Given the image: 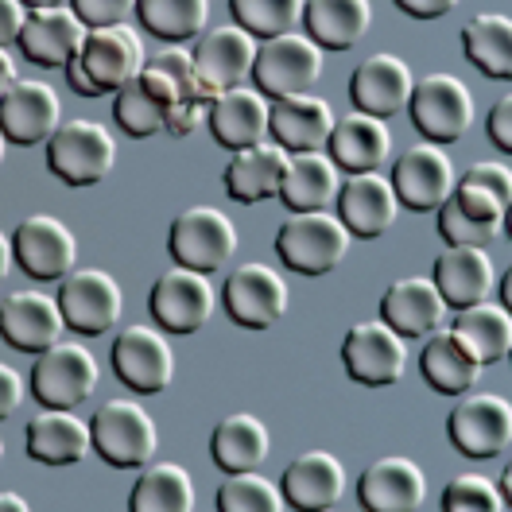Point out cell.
<instances>
[{"label": "cell", "mask_w": 512, "mask_h": 512, "mask_svg": "<svg viewBox=\"0 0 512 512\" xmlns=\"http://www.w3.org/2000/svg\"><path fill=\"white\" fill-rule=\"evenodd\" d=\"M187 74H194V66L191 55H183V51H167L156 59V66H144L140 78H132L128 86L117 90V101H113L117 125L125 128L128 136L160 132L171 121V109L179 101Z\"/></svg>", "instance_id": "6da1fadb"}, {"label": "cell", "mask_w": 512, "mask_h": 512, "mask_svg": "<svg viewBox=\"0 0 512 512\" xmlns=\"http://www.w3.org/2000/svg\"><path fill=\"white\" fill-rule=\"evenodd\" d=\"M90 431H94L97 458L113 470H140L156 458V447H160L156 419L136 400L97 404V412L90 416Z\"/></svg>", "instance_id": "7a4b0ae2"}, {"label": "cell", "mask_w": 512, "mask_h": 512, "mask_svg": "<svg viewBox=\"0 0 512 512\" xmlns=\"http://www.w3.org/2000/svg\"><path fill=\"white\" fill-rule=\"evenodd\" d=\"M117 163L113 132L94 117H74L51 132L47 140V167L66 187H94Z\"/></svg>", "instance_id": "3957f363"}, {"label": "cell", "mask_w": 512, "mask_h": 512, "mask_svg": "<svg viewBox=\"0 0 512 512\" xmlns=\"http://www.w3.org/2000/svg\"><path fill=\"white\" fill-rule=\"evenodd\" d=\"M322 47L303 32H284L260 39L256 47L253 82L268 101L295 94H311L322 78Z\"/></svg>", "instance_id": "277c9868"}, {"label": "cell", "mask_w": 512, "mask_h": 512, "mask_svg": "<svg viewBox=\"0 0 512 512\" xmlns=\"http://www.w3.org/2000/svg\"><path fill=\"white\" fill-rule=\"evenodd\" d=\"M350 237L353 233L342 225V218H330L326 210L291 214L276 229V256L299 276H326L346 260Z\"/></svg>", "instance_id": "5b68a950"}, {"label": "cell", "mask_w": 512, "mask_h": 512, "mask_svg": "<svg viewBox=\"0 0 512 512\" xmlns=\"http://www.w3.org/2000/svg\"><path fill=\"white\" fill-rule=\"evenodd\" d=\"M447 439L466 458H497L512 443V400L497 392H462V400L450 408Z\"/></svg>", "instance_id": "8992f818"}, {"label": "cell", "mask_w": 512, "mask_h": 512, "mask_svg": "<svg viewBox=\"0 0 512 512\" xmlns=\"http://www.w3.org/2000/svg\"><path fill=\"white\" fill-rule=\"evenodd\" d=\"M97 357L82 342H55L35 353L32 392L43 408H78L97 388Z\"/></svg>", "instance_id": "52a82bcc"}, {"label": "cell", "mask_w": 512, "mask_h": 512, "mask_svg": "<svg viewBox=\"0 0 512 512\" xmlns=\"http://www.w3.org/2000/svg\"><path fill=\"white\" fill-rule=\"evenodd\" d=\"M225 315L245 330H272L288 315V280L272 264H237L222 288Z\"/></svg>", "instance_id": "ba28073f"}, {"label": "cell", "mask_w": 512, "mask_h": 512, "mask_svg": "<svg viewBox=\"0 0 512 512\" xmlns=\"http://www.w3.org/2000/svg\"><path fill=\"white\" fill-rule=\"evenodd\" d=\"M408 113L431 144H454L474 125V94L454 74H427L412 90Z\"/></svg>", "instance_id": "9c48e42d"}, {"label": "cell", "mask_w": 512, "mask_h": 512, "mask_svg": "<svg viewBox=\"0 0 512 512\" xmlns=\"http://www.w3.org/2000/svg\"><path fill=\"white\" fill-rule=\"evenodd\" d=\"M167 253L175 264H187L198 272H218L225 260L237 253V225L225 218L218 206H187L167 233Z\"/></svg>", "instance_id": "30bf717a"}, {"label": "cell", "mask_w": 512, "mask_h": 512, "mask_svg": "<svg viewBox=\"0 0 512 512\" xmlns=\"http://www.w3.org/2000/svg\"><path fill=\"white\" fill-rule=\"evenodd\" d=\"M342 365L357 384L388 388L408 369V338L396 334L384 319L353 322L342 338Z\"/></svg>", "instance_id": "8fae6325"}, {"label": "cell", "mask_w": 512, "mask_h": 512, "mask_svg": "<svg viewBox=\"0 0 512 512\" xmlns=\"http://www.w3.org/2000/svg\"><path fill=\"white\" fill-rule=\"evenodd\" d=\"M218 307V295H214V284L206 272L198 268H187V264H175L167 268L160 280L152 284V295H148V311L152 319L160 322V330L167 334H194L202 330L210 315Z\"/></svg>", "instance_id": "7c38bea8"}, {"label": "cell", "mask_w": 512, "mask_h": 512, "mask_svg": "<svg viewBox=\"0 0 512 512\" xmlns=\"http://www.w3.org/2000/svg\"><path fill=\"white\" fill-rule=\"evenodd\" d=\"M59 307L74 334L97 338L121 322L125 291L105 268H74L70 276L59 280Z\"/></svg>", "instance_id": "4fadbf2b"}, {"label": "cell", "mask_w": 512, "mask_h": 512, "mask_svg": "<svg viewBox=\"0 0 512 512\" xmlns=\"http://www.w3.org/2000/svg\"><path fill=\"white\" fill-rule=\"evenodd\" d=\"M113 373L136 396H156L175 377V350L167 342V330L132 322L113 342Z\"/></svg>", "instance_id": "5bb4252c"}, {"label": "cell", "mask_w": 512, "mask_h": 512, "mask_svg": "<svg viewBox=\"0 0 512 512\" xmlns=\"http://www.w3.org/2000/svg\"><path fill=\"white\" fill-rule=\"evenodd\" d=\"M12 249H16V264L39 280V284H55L74 272L78 264V237L74 229L55 218V214H32L16 225L12 233Z\"/></svg>", "instance_id": "9a60e30c"}, {"label": "cell", "mask_w": 512, "mask_h": 512, "mask_svg": "<svg viewBox=\"0 0 512 512\" xmlns=\"http://www.w3.org/2000/svg\"><path fill=\"white\" fill-rule=\"evenodd\" d=\"M256 35L245 32L241 24H222V28H210L194 39V78L222 94V90H233V86H245L253 78L256 66Z\"/></svg>", "instance_id": "2e32d148"}, {"label": "cell", "mask_w": 512, "mask_h": 512, "mask_svg": "<svg viewBox=\"0 0 512 512\" xmlns=\"http://www.w3.org/2000/svg\"><path fill=\"white\" fill-rule=\"evenodd\" d=\"M78 59L101 94H117L121 86L144 74L148 51L140 32H132L128 24H105V28H90Z\"/></svg>", "instance_id": "e0dca14e"}, {"label": "cell", "mask_w": 512, "mask_h": 512, "mask_svg": "<svg viewBox=\"0 0 512 512\" xmlns=\"http://www.w3.org/2000/svg\"><path fill=\"white\" fill-rule=\"evenodd\" d=\"M59 125H63V101L51 82L16 78L8 86V94L0 97V128H4L8 144H20V148L47 144Z\"/></svg>", "instance_id": "ac0fdd59"}, {"label": "cell", "mask_w": 512, "mask_h": 512, "mask_svg": "<svg viewBox=\"0 0 512 512\" xmlns=\"http://www.w3.org/2000/svg\"><path fill=\"white\" fill-rule=\"evenodd\" d=\"M454 163L443 152V144H412L396 167H392V187H396V198L400 206L416 210V214H431L439 210L443 202L454 191Z\"/></svg>", "instance_id": "d6986e66"}, {"label": "cell", "mask_w": 512, "mask_h": 512, "mask_svg": "<svg viewBox=\"0 0 512 512\" xmlns=\"http://www.w3.org/2000/svg\"><path fill=\"white\" fill-rule=\"evenodd\" d=\"M66 319L59 307V295H47L39 288L12 291L0 303V338L20 353H39L63 338Z\"/></svg>", "instance_id": "ffe728a7"}, {"label": "cell", "mask_w": 512, "mask_h": 512, "mask_svg": "<svg viewBox=\"0 0 512 512\" xmlns=\"http://www.w3.org/2000/svg\"><path fill=\"white\" fill-rule=\"evenodd\" d=\"M412 90H416V78L408 63L400 55H388V51H377L369 55L365 63L353 66L350 74V97L361 113H373V117H396L408 109L412 101Z\"/></svg>", "instance_id": "44dd1931"}, {"label": "cell", "mask_w": 512, "mask_h": 512, "mask_svg": "<svg viewBox=\"0 0 512 512\" xmlns=\"http://www.w3.org/2000/svg\"><path fill=\"white\" fill-rule=\"evenodd\" d=\"M338 218L350 229L353 237L373 241L392 229L396 214H400V198L392 179H384L381 171H357L338 187Z\"/></svg>", "instance_id": "7402d4cb"}, {"label": "cell", "mask_w": 512, "mask_h": 512, "mask_svg": "<svg viewBox=\"0 0 512 512\" xmlns=\"http://www.w3.org/2000/svg\"><path fill=\"white\" fill-rule=\"evenodd\" d=\"M86 35H90V24L74 12V4H59V8H32L16 43L28 63L66 66L82 51Z\"/></svg>", "instance_id": "603a6c76"}, {"label": "cell", "mask_w": 512, "mask_h": 512, "mask_svg": "<svg viewBox=\"0 0 512 512\" xmlns=\"http://www.w3.org/2000/svg\"><path fill=\"white\" fill-rule=\"evenodd\" d=\"M423 497H427V478L404 454L377 458L357 481V501L369 512H416Z\"/></svg>", "instance_id": "cb8c5ba5"}, {"label": "cell", "mask_w": 512, "mask_h": 512, "mask_svg": "<svg viewBox=\"0 0 512 512\" xmlns=\"http://www.w3.org/2000/svg\"><path fill=\"white\" fill-rule=\"evenodd\" d=\"M447 299L443 291L435 288V280L427 276H404V280H392L388 291L381 295V319L404 334V338H427L435 334L443 319H447Z\"/></svg>", "instance_id": "d4e9b609"}, {"label": "cell", "mask_w": 512, "mask_h": 512, "mask_svg": "<svg viewBox=\"0 0 512 512\" xmlns=\"http://www.w3.org/2000/svg\"><path fill=\"white\" fill-rule=\"evenodd\" d=\"M280 489L291 509L326 512L346 497V466L330 450H303L288 462Z\"/></svg>", "instance_id": "484cf974"}, {"label": "cell", "mask_w": 512, "mask_h": 512, "mask_svg": "<svg viewBox=\"0 0 512 512\" xmlns=\"http://www.w3.org/2000/svg\"><path fill=\"white\" fill-rule=\"evenodd\" d=\"M94 450V431L74 408H43L28 419V454L43 466H78Z\"/></svg>", "instance_id": "4316f807"}, {"label": "cell", "mask_w": 512, "mask_h": 512, "mask_svg": "<svg viewBox=\"0 0 512 512\" xmlns=\"http://www.w3.org/2000/svg\"><path fill=\"white\" fill-rule=\"evenodd\" d=\"M334 109L330 101L319 94H295L272 101V117H268V132L280 148L288 152H319L326 148L330 132H334Z\"/></svg>", "instance_id": "83f0119b"}, {"label": "cell", "mask_w": 512, "mask_h": 512, "mask_svg": "<svg viewBox=\"0 0 512 512\" xmlns=\"http://www.w3.org/2000/svg\"><path fill=\"white\" fill-rule=\"evenodd\" d=\"M268 117H272V101L256 86H233V90H222L214 97L210 132H214V140L222 148L237 152V148L260 144L268 136Z\"/></svg>", "instance_id": "f1b7e54d"}, {"label": "cell", "mask_w": 512, "mask_h": 512, "mask_svg": "<svg viewBox=\"0 0 512 512\" xmlns=\"http://www.w3.org/2000/svg\"><path fill=\"white\" fill-rule=\"evenodd\" d=\"M435 288L443 291L450 311H462L470 303H481L493 291V260L481 245H447L435 256V272H431Z\"/></svg>", "instance_id": "f546056e"}, {"label": "cell", "mask_w": 512, "mask_h": 512, "mask_svg": "<svg viewBox=\"0 0 512 512\" xmlns=\"http://www.w3.org/2000/svg\"><path fill=\"white\" fill-rule=\"evenodd\" d=\"M288 167V148H280L276 140H260L249 148H237L233 160L225 163V191L229 198L253 206L264 198H280V179Z\"/></svg>", "instance_id": "4dcf8cb0"}, {"label": "cell", "mask_w": 512, "mask_h": 512, "mask_svg": "<svg viewBox=\"0 0 512 512\" xmlns=\"http://www.w3.org/2000/svg\"><path fill=\"white\" fill-rule=\"evenodd\" d=\"M326 152L330 160L338 163L342 171H381V163L392 152V132L381 117L373 113H346L342 121H334V132L326 140Z\"/></svg>", "instance_id": "1f68e13d"}, {"label": "cell", "mask_w": 512, "mask_h": 512, "mask_svg": "<svg viewBox=\"0 0 512 512\" xmlns=\"http://www.w3.org/2000/svg\"><path fill=\"white\" fill-rule=\"evenodd\" d=\"M338 163L330 160V152H288V167L280 179V202L291 214H307V210H326L338 198Z\"/></svg>", "instance_id": "d6a6232c"}, {"label": "cell", "mask_w": 512, "mask_h": 512, "mask_svg": "<svg viewBox=\"0 0 512 512\" xmlns=\"http://www.w3.org/2000/svg\"><path fill=\"white\" fill-rule=\"evenodd\" d=\"M481 369H485V365L454 338V330H435V334H427L423 353H419V373H423V381L431 384L435 392H443V396H462V392H470V388L478 384Z\"/></svg>", "instance_id": "836d02e7"}, {"label": "cell", "mask_w": 512, "mask_h": 512, "mask_svg": "<svg viewBox=\"0 0 512 512\" xmlns=\"http://www.w3.org/2000/svg\"><path fill=\"white\" fill-rule=\"evenodd\" d=\"M303 24L322 51H350L373 24V4L369 0H307Z\"/></svg>", "instance_id": "e575fe53"}, {"label": "cell", "mask_w": 512, "mask_h": 512, "mask_svg": "<svg viewBox=\"0 0 512 512\" xmlns=\"http://www.w3.org/2000/svg\"><path fill=\"white\" fill-rule=\"evenodd\" d=\"M272 450V435L264 427V419H256L253 412H233L225 416L214 435H210V454L214 462L222 466L225 474H237V470H256L264 466Z\"/></svg>", "instance_id": "d590c367"}, {"label": "cell", "mask_w": 512, "mask_h": 512, "mask_svg": "<svg viewBox=\"0 0 512 512\" xmlns=\"http://www.w3.org/2000/svg\"><path fill=\"white\" fill-rule=\"evenodd\" d=\"M450 330L481 365H493L512 350V315L505 311V303H470L454 315Z\"/></svg>", "instance_id": "8d00e7d4"}, {"label": "cell", "mask_w": 512, "mask_h": 512, "mask_svg": "<svg viewBox=\"0 0 512 512\" xmlns=\"http://www.w3.org/2000/svg\"><path fill=\"white\" fill-rule=\"evenodd\" d=\"M132 512H191L194 509V478L179 462H148L140 466V478L128 497Z\"/></svg>", "instance_id": "74e56055"}, {"label": "cell", "mask_w": 512, "mask_h": 512, "mask_svg": "<svg viewBox=\"0 0 512 512\" xmlns=\"http://www.w3.org/2000/svg\"><path fill=\"white\" fill-rule=\"evenodd\" d=\"M462 51L485 78L512 82V16L481 12L462 28Z\"/></svg>", "instance_id": "f35d334b"}, {"label": "cell", "mask_w": 512, "mask_h": 512, "mask_svg": "<svg viewBox=\"0 0 512 512\" xmlns=\"http://www.w3.org/2000/svg\"><path fill=\"white\" fill-rule=\"evenodd\" d=\"M454 198H458L466 210L489 218V222H505V214H509V206H512V171L497 160L474 163V167L454 183Z\"/></svg>", "instance_id": "ab89813d"}, {"label": "cell", "mask_w": 512, "mask_h": 512, "mask_svg": "<svg viewBox=\"0 0 512 512\" xmlns=\"http://www.w3.org/2000/svg\"><path fill=\"white\" fill-rule=\"evenodd\" d=\"M136 16L144 32L179 43V39H194L206 32L210 0H136Z\"/></svg>", "instance_id": "60d3db41"}, {"label": "cell", "mask_w": 512, "mask_h": 512, "mask_svg": "<svg viewBox=\"0 0 512 512\" xmlns=\"http://www.w3.org/2000/svg\"><path fill=\"white\" fill-rule=\"evenodd\" d=\"M288 497L276 481H268L260 470H237L225 474L218 489V512H284Z\"/></svg>", "instance_id": "b9f144b4"}, {"label": "cell", "mask_w": 512, "mask_h": 512, "mask_svg": "<svg viewBox=\"0 0 512 512\" xmlns=\"http://www.w3.org/2000/svg\"><path fill=\"white\" fill-rule=\"evenodd\" d=\"M229 8H233V24H241L256 39H272L295 32V24L307 12V0H229Z\"/></svg>", "instance_id": "7bdbcfd3"}, {"label": "cell", "mask_w": 512, "mask_h": 512, "mask_svg": "<svg viewBox=\"0 0 512 512\" xmlns=\"http://www.w3.org/2000/svg\"><path fill=\"white\" fill-rule=\"evenodd\" d=\"M501 229H505V222H489V218H481L474 210H466V206L454 198V191H450V198L439 206V233H443L447 245H481V249H485Z\"/></svg>", "instance_id": "ee69618b"}, {"label": "cell", "mask_w": 512, "mask_h": 512, "mask_svg": "<svg viewBox=\"0 0 512 512\" xmlns=\"http://www.w3.org/2000/svg\"><path fill=\"white\" fill-rule=\"evenodd\" d=\"M443 509L447 512H501L505 509V493L497 481L485 474H458L443 489Z\"/></svg>", "instance_id": "f6af8a7d"}, {"label": "cell", "mask_w": 512, "mask_h": 512, "mask_svg": "<svg viewBox=\"0 0 512 512\" xmlns=\"http://www.w3.org/2000/svg\"><path fill=\"white\" fill-rule=\"evenodd\" d=\"M74 12L90 24V28H105V24H128V16L136 12V0H70Z\"/></svg>", "instance_id": "bcb514c9"}, {"label": "cell", "mask_w": 512, "mask_h": 512, "mask_svg": "<svg viewBox=\"0 0 512 512\" xmlns=\"http://www.w3.org/2000/svg\"><path fill=\"white\" fill-rule=\"evenodd\" d=\"M485 132H489V140H493L497 152L512 156V94H505L501 101H493L489 121H485Z\"/></svg>", "instance_id": "7dc6e473"}, {"label": "cell", "mask_w": 512, "mask_h": 512, "mask_svg": "<svg viewBox=\"0 0 512 512\" xmlns=\"http://www.w3.org/2000/svg\"><path fill=\"white\" fill-rule=\"evenodd\" d=\"M28 12H32V8H28L24 0H0V47H8L12 39H20Z\"/></svg>", "instance_id": "c3c4849f"}, {"label": "cell", "mask_w": 512, "mask_h": 512, "mask_svg": "<svg viewBox=\"0 0 512 512\" xmlns=\"http://www.w3.org/2000/svg\"><path fill=\"white\" fill-rule=\"evenodd\" d=\"M20 400H24V381H20V373L8 365V361H0V419H8L16 408H20Z\"/></svg>", "instance_id": "681fc988"}, {"label": "cell", "mask_w": 512, "mask_h": 512, "mask_svg": "<svg viewBox=\"0 0 512 512\" xmlns=\"http://www.w3.org/2000/svg\"><path fill=\"white\" fill-rule=\"evenodd\" d=\"M400 12H408L412 20H439L458 8V0H396Z\"/></svg>", "instance_id": "f907efd6"}, {"label": "cell", "mask_w": 512, "mask_h": 512, "mask_svg": "<svg viewBox=\"0 0 512 512\" xmlns=\"http://www.w3.org/2000/svg\"><path fill=\"white\" fill-rule=\"evenodd\" d=\"M66 82H70V94L78 97H101V90L94 86V78L86 74V66H82V59L74 55L70 63H66Z\"/></svg>", "instance_id": "816d5d0a"}, {"label": "cell", "mask_w": 512, "mask_h": 512, "mask_svg": "<svg viewBox=\"0 0 512 512\" xmlns=\"http://www.w3.org/2000/svg\"><path fill=\"white\" fill-rule=\"evenodd\" d=\"M20 74H16V59H12V51L8 47H0V97L8 94V86L16 82Z\"/></svg>", "instance_id": "f5cc1de1"}, {"label": "cell", "mask_w": 512, "mask_h": 512, "mask_svg": "<svg viewBox=\"0 0 512 512\" xmlns=\"http://www.w3.org/2000/svg\"><path fill=\"white\" fill-rule=\"evenodd\" d=\"M12 260H16V249H12V237L0 229V284L8 280V268H12Z\"/></svg>", "instance_id": "db71d44e"}, {"label": "cell", "mask_w": 512, "mask_h": 512, "mask_svg": "<svg viewBox=\"0 0 512 512\" xmlns=\"http://www.w3.org/2000/svg\"><path fill=\"white\" fill-rule=\"evenodd\" d=\"M0 512H32V505H28L20 493H12V489H0Z\"/></svg>", "instance_id": "11a10c76"}, {"label": "cell", "mask_w": 512, "mask_h": 512, "mask_svg": "<svg viewBox=\"0 0 512 512\" xmlns=\"http://www.w3.org/2000/svg\"><path fill=\"white\" fill-rule=\"evenodd\" d=\"M501 303H505V311L512 315V264L505 268V276H501Z\"/></svg>", "instance_id": "9f6ffc18"}, {"label": "cell", "mask_w": 512, "mask_h": 512, "mask_svg": "<svg viewBox=\"0 0 512 512\" xmlns=\"http://www.w3.org/2000/svg\"><path fill=\"white\" fill-rule=\"evenodd\" d=\"M501 493H505V505L512 509V462L505 466V478H501Z\"/></svg>", "instance_id": "6f0895ef"}, {"label": "cell", "mask_w": 512, "mask_h": 512, "mask_svg": "<svg viewBox=\"0 0 512 512\" xmlns=\"http://www.w3.org/2000/svg\"><path fill=\"white\" fill-rule=\"evenodd\" d=\"M28 8H59V4H70V0H24Z\"/></svg>", "instance_id": "680465c9"}, {"label": "cell", "mask_w": 512, "mask_h": 512, "mask_svg": "<svg viewBox=\"0 0 512 512\" xmlns=\"http://www.w3.org/2000/svg\"><path fill=\"white\" fill-rule=\"evenodd\" d=\"M4 152H8V136H4V128H0V163H4Z\"/></svg>", "instance_id": "91938a15"}, {"label": "cell", "mask_w": 512, "mask_h": 512, "mask_svg": "<svg viewBox=\"0 0 512 512\" xmlns=\"http://www.w3.org/2000/svg\"><path fill=\"white\" fill-rule=\"evenodd\" d=\"M505 229H509V237H512V206H509V214H505Z\"/></svg>", "instance_id": "94428289"}, {"label": "cell", "mask_w": 512, "mask_h": 512, "mask_svg": "<svg viewBox=\"0 0 512 512\" xmlns=\"http://www.w3.org/2000/svg\"><path fill=\"white\" fill-rule=\"evenodd\" d=\"M0 458H4V439H0Z\"/></svg>", "instance_id": "6125c7cd"}, {"label": "cell", "mask_w": 512, "mask_h": 512, "mask_svg": "<svg viewBox=\"0 0 512 512\" xmlns=\"http://www.w3.org/2000/svg\"><path fill=\"white\" fill-rule=\"evenodd\" d=\"M509 357H512V350H509Z\"/></svg>", "instance_id": "be15d7a7"}]
</instances>
